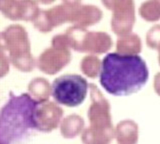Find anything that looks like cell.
I'll return each instance as SVG.
<instances>
[{
	"label": "cell",
	"mask_w": 160,
	"mask_h": 144,
	"mask_svg": "<svg viewBox=\"0 0 160 144\" xmlns=\"http://www.w3.org/2000/svg\"><path fill=\"white\" fill-rule=\"evenodd\" d=\"M16 2V0H0V12L5 17L11 10L13 5Z\"/></svg>",
	"instance_id": "obj_19"
},
{
	"label": "cell",
	"mask_w": 160,
	"mask_h": 144,
	"mask_svg": "<svg viewBox=\"0 0 160 144\" xmlns=\"http://www.w3.org/2000/svg\"><path fill=\"white\" fill-rule=\"evenodd\" d=\"M63 115V110L56 102H39L35 112V130L50 132L56 128Z\"/></svg>",
	"instance_id": "obj_9"
},
{
	"label": "cell",
	"mask_w": 160,
	"mask_h": 144,
	"mask_svg": "<svg viewBox=\"0 0 160 144\" xmlns=\"http://www.w3.org/2000/svg\"><path fill=\"white\" fill-rule=\"evenodd\" d=\"M74 6L76 5L62 3L46 10H41L33 21L34 28L40 33H49L64 23H71Z\"/></svg>",
	"instance_id": "obj_7"
},
{
	"label": "cell",
	"mask_w": 160,
	"mask_h": 144,
	"mask_svg": "<svg viewBox=\"0 0 160 144\" xmlns=\"http://www.w3.org/2000/svg\"><path fill=\"white\" fill-rule=\"evenodd\" d=\"M103 18V12L98 6L90 4H79L74 6L71 24L74 26L88 28L100 22Z\"/></svg>",
	"instance_id": "obj_10"
},
{
	"label": "cell",
	"mask_w": 160,
	"mask_h": 144,
	"mask_svg": "<svg viewBox=\"0 0 160 144\" xmlns=\"http://www.w3.org/2000/svg\"><path fill=\"white\" fill-rule=\"evenodd\" d=\"M117 50L122 54H138L141 51V39L134 33H129L126 35L120 36L117 44Z\"/></svg>",
	"instance_id": "obj_13"
},
{
	"label": "cell",
	"mask_w": 160,
	"mask_h": 144,
	"mask_svg": "<svg viewBox=\"0 0 160 144\" xmlns=\"http://www.w3.org/2000/svg\"><path fill=\"white\" fill-rule=\"evenodd\" d=\"M82 0H62V2L65 4H68V5H79L81 4Z\"/></svg>",
	"instance_id": "obj_21"
},
{
	"label": "cell",
	"mask_w": 160,
	"mask_h": 144,
	"mask_svg": "<svg viewBox=\"0 0 160 144\" xmlns=\"http://www.w3.org/2000/svg\"><path fill=\"white\" fill-rule=\"evenodd\" d=\"M40 11L41 9L36 0H16L5 18L11 21L33 22L39 15Z\"/></svg>",
	"instance_id": "obj_11"
},
{
	"label": "cell",
	"mask_w": 160,
	"mask_h": 144,
	"mask_svg": "<svg viewBox=\"0 0 160 144\" xmlns=\"http://www.w3.org/2000/svg\"><path fill=\"white\" fill-rule=\"evenodd\" d=\"M88 92V82L79 74H64L51 84V96L59 105L76 107L82 104Z\"/></svg>",
	"instance_id": "obj_4"
},
{
	"label": "cell",
	"mask_w": 160,
	"mask_h": 144,
	"mask_svg": "<svg viewBox=\"0 0 160 144\" xmlns=\"http://www.w3.org/2000/svg\"><path fill=\"white\" fill-rule=\"evenodd\" d=\"M158 49H159V63H160V46L158 47Z\"/></svg>",
	"instance_id": "obj_23"
},
{
	"label": "cell",
	"mask_w": 160,
	"mask_h": 144,
	"mask_svg": "<svg viewBox=\"0 0 160 144\" xmlns=\"http://www.w3.org/2000/svg\"><path fill=\"white\" fill-rule=\"evenodd\" d=\"M71 60V52L68 48L52 46L43 50L36 60V66L47 75H54L66 67Z\"/></svg>",
	"instance_id": "obj_8"
},
{
	"label": "cell",
	"mask_w": 160,
	"mask_h": 144,
	"mask_svg": "<svg viewBox=\"0 0 160 144\" xmlns=\"http://www.w3.org/2000/svg\"><path fill=\"white\" fill-rule=\"evenodd\" d=\"M79 120H81V119L75 115H71L65 118L60 124V130H61L62 135L66 138L74 137V135L77 134L79 130Z\"/></svg>",
	"instance_id": "obj_16"
},
{
	"label": "cell",
	"mask_w": 160,
	"mask_h": 144,
	"mask_svg": "<svg viewBox=\"0 0 160 144\" xmlns=\"http://www.w3.org/2000/svg\"><path fill=\"white\" fill-rule=\"evenodd\" d=\"M38 103L29 93H9L0 108V144H18L29 131L35 130Z\"/></svg>",
	"instance_id": "obj_2"
},
{
	"label": "cell",
	"mask_w": 160,
	"mask_h": 144,
	"mask_svg": "<svg viewBox=\"0 0 160 144\" xmlns=\"http://www.w3.org/2000/svg\"><path fill=\"white\" fill-rule=\"evenodd\" d=\"M146 43L151 49H156L160 46V24H155L148 30Z\"/></svg>",
	"instance_id": "obj_17"
},
{
	"label": "cell",
	"mask_w": 160,
	"mask_h": 144,
	"mask_svg": "<svg viewBox=\"0 0 160 144\" xmlns=\"http://www.w3.org/2000/svg\"><path fill=\"white\" fill-rule=\"evenodd\" d=\"M149 78V69L138 54L108 53L101 61L99 82L113 96H127L141 90Z\"/></svg>",
	"instance_id": "obj_1"
},
{
	"label": "cell",
	"mask_w": 160,
	"mask_h": 144,
	"mask_svg": "<svg viewBox=\"0 0 160 144\" xmlns=\"http://www.w3.org/2000/svg\"><path fill=\"white\" fill-rule=\"evenodd\" d=\"M28 92L30 96L38 102L48 101L51 96V84L43 77H36L28 83Z\"/></svg>",
	"instance_id": "obj_12"
},
{
	"label": "cell",
	"mask_w": 160,
	"mask_h": 144,
	"mask_svg": "<svg viewBox=\"0 0 160 144\" xmlns=\"http://www.w3.org/2000/svg\"><path fill=\"white\" fill-rule=\"evenodd\" d=\"M101 69V62L96 56L89 55L82 59L81 61V70L88 77H96L99 75Z\"/></svg>",
	"instance_id": "obj_15"
},
{
	"label": "cell",
	"mask_w": 160,
	"mask_h": 144,
	"mask_svg": "<svg viewBox=\"0 0 160 144\" xmlns=\"http://www.w3.org/2000/svg\"><path fill=\"white\" fill-rule=\"evenodd\" d=\"M0 52L6 53L11 65L20 72H31L36 66L27 30L20 24H11L0 31Z\"/></svg>",
	"instance_id": "obj_3"
},
{
	"label": "cell",
	"mask_w": 160,
	"mask_h": 144,
	"mask_svg": "<svg viewBox=\"0 0 160 144\" xmlns=\"http://www.w3.org/2000/svg\"><path fill=\"white\" fill-rule=\"evenodd\" d=\"M154 88L155 91H156L159 95H160V73H158L154 79Z\"/></svg>",
	"instance_id": "obj_20"
},
{
	"label": "cell",
	"mask_w": 160,
	"mask_h": 144,
	"mask_svg": "<svg viewBox=\"0 0 160 144\" xmlns=\"http://www.w3.org/2000/svg\"><path fill=\"white\" fill-rule=\"evenodd\" d=\"M138 13L143 20L157 22L160 20V0H146L138 9Z\"/></svg>",
	"instance_id": "obj_14"
},
{
	"label": "cell",
	"mask_w": 160,
	"mask_h": 144,
	"mask_svg": "<svg viewBox=\"0 0 160 144\" xmlns=\"http://www.w3.org/2000/svg\"><path fill=\"white\" fill-rule=\"evenodd\" d=\"M70 49L78 52L105 53L112 46V39L102 31H88L86 28L72 25L64 33Z\"/></svg>",
	"instance_id": "obj_5"
},
{
	"label": "cell",
	"mask_w": 160,
	"mask_h": 144,
	"mask_svg": "<svg viewBox=\"0 0 160 144\" xmlns=\"http://www.w3.org/2000/svg\"><path fill=\"white\" fill-rule=\"evenodd\" d=\"M101 2L112 12V31L119 37L131 33L136 19L134 0H101Z\"/></svg>",
	"instance_id": "obj_6"
},
{
	"label": "cell",
	"mask_w": 160,
	"mask_h": 144,
	"mask_svg": "<svg viewBox=\"0 0 160 144\" xmlns=\"http://www.w3.org/2000/svg\"><path fill=\"white\" fill-rule=\"evenodd\" d=\"M39 4H42V5H49V4H52L55 2L56 0H36Z\"/></svg>",
	"instance_id": "obj_22"
},
{
	"label": "cell",
	"mask_w": 160,
	"mask_h": 144,
	"mask_svg": "<svg viewBox=\"0 0 160 144\" xmlns=\"http://www.w3.org/2000/svg\"><path fill=\"white\" fill-rule=\"evenodd\" d=\"M11 66V62H10L7 54L0 52V79L4 78L7 75Z\"/></svg>",
	"instance_id": "obj_18"
}]
</instances>
